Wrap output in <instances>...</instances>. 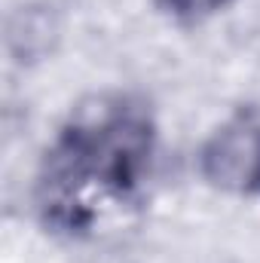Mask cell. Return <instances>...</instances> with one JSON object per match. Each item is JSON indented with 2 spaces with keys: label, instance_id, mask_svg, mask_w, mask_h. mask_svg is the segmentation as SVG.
<instances>
[{
  "label": "cell",
  "instance_id": "cell-1",
  "mask_svg": "<svg viewBox=\"0 0 260 263\" xmlns=\"http://www.w3.org/2000/svg\"><path fill=\"white\" fill-rule=\"evenodd\" d=\"M156 156V120L147 98L110 89L83 98L43 150L34 208L65 239L92 236L110 214L141 199Z\"/></svg>",
  "mask_w": 260,
  "mask_h": 263
},
{
  "label": "cell",
  "instance_id": "cell-2",
  "mask_svg": "<svg viewBox=\"0 0 260 263\" xmlns=\"http://www.w3.org/2000/svg\"><path fill=\"white\" fill-rule=\"evenodd\" d=\"M199 175L233 196H260V107H239L199 147Z\"/></svg>",
  "mask_w": 260,
  "mask_h": 263
},
{
  "label": "cell",
  "instance_id": "cell-3",
  "mask_svg": "<svg viewBox=\"0 0 260 263\" xmlns=\"http://www.w3.org/2000/svg\"><path fill=\"white\" fill-rule=\"evenodd\" d=\"M153 3H156V9H162L169 18H175L181 25H199V22L224 12L236 0H153Z\"/></svg>",
  "mask_w": 260,
  "mask_h": 263
}]
</instances>
